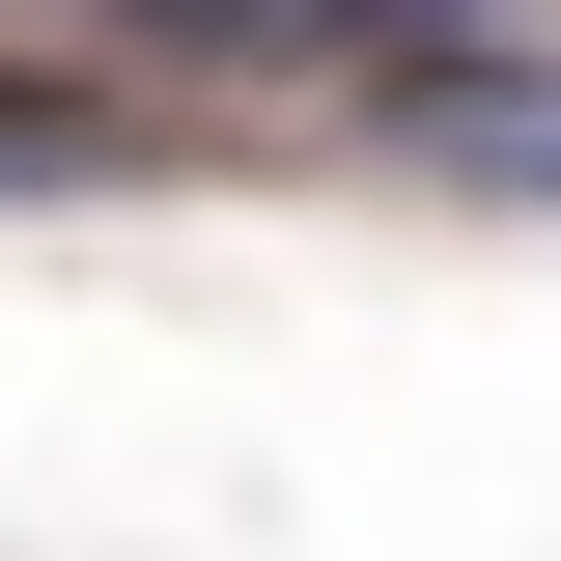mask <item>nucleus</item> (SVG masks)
<instances>
[{
    "mask_svg": "<svg viewBox=\"0 0 561 561\" xmlns=\"http://www.w3.org/2000/svg\"><path fill=\"white\" fill-rule=\"evenodd\" d=\"M534 0H140V57H253V84H449V57H505Z\"/></svg>",
    "mask_w": 561,
    "mask_h": 561,
    "instance_id": "f257e3e1",
    "label": "nucleus"
},
{
    "mask_svg": "<svg viewBox=\"0 0 561 561\" xmlns=\"http://www.w3.org/2000/svg\"><path fill=\"white\" fill-rule=\"evenodd\" d=\"M84 169H169V140H140L113 84H28V57H0V197H84Z\"/></svg>",
    "mask_w": 561,
    "mask_h": 561,
    "instance_id": "f03ea898",
    "label": "nucleus"
},
{
    "mask_svg": "<svg viewBox=\"0 0 561 561\" xmlns=\"http://www.w3.org/2000/svg\"><path fill=\"white\" fill-rule=\"evenodd\" d=\"M421 140H449L478 197H561V84H534V113H478V84H421Z\"/></svg>",
    "mask_w": 561,
    "mask_h": 561,
    "instance_id": "7ed1b4c3",
    "label": "nucleus"
}]
</instances>
